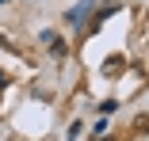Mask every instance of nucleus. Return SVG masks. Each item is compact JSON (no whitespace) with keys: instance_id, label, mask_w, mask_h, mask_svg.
Returning a JSON list of instances; mask_svg holds the SVG:
<instances>
[{"instance_id":"f257e3e1","label":"nucleus","mask_w":149,"mask_h":141,"mask_svg":"<svg viewBox=\"0 0 149 141\" xmlns=\"http://www.w3.org/2000/svg\"><path fill=\"white\" fill-rule=\"evenodd\" d=\"M88 8H92V4H88V0H84V4H73V8L65 12V19H69L73 27H80V23H84V15H88Z\"/></svg>"},{"instance_id":"f03ea898","label":"nucleus","mask_w":149,"mask_h":141,"mask_svg":"<svg viewBox=\"0 0 149 141\" xmlns=\"http://www.w3.org/2000/svg\"><path fill=\"white\" fill-rule=\"evenodd\" d=\"M123 69H126V57H118V53H115V57H107V61H103V73H107V76H118Z\"/></svg>"},{"instance_id":"7ed1b4c3","label":"nucleus","mask_w":149,"mask_h":141,"mask_svg":"<svg viewBox=\"0 0 149 141\" xmlns=\"http://www.w3.org/2000/svg\"><path fill=\"white\" fill-rule=\"evenodd\" d=\"M0 4H8V0H0Z\"/></svg>"}]
</instances>
